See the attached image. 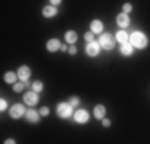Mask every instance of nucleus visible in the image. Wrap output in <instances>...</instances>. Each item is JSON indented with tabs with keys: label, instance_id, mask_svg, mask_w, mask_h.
Returning a JSON list of instances; mask_svg holds the SVG:
<instances>
[{
	"label": "nucleus",
	"instance_id": "obj_12",
	"mask_svg": "<svg viewBox=\"0 0 150 144\" xmlns=\"http://www.w3.org/2000/svg\"><path fill=\"white\" fill-rule=\"evenodd\" d=\"M42 14H43L45 18H54L56 14H58V10H56L54 5H48L42 10Z\"/></svg>",
	"mask_w": 150,
	"mask_h": 144
},
{
	"label": "nucleus",
	"instance_id": "obj_5",
	"mask_svg": "<svg viewBox=\"0 0 150 144\" xmlns=\"http://www.w3.org/2000/svg\"><path fill=\"white\" fill-rule=\"evenodd\" d=\"M74 118H75L77 123H88V120H90V114H88L86 109H78V110H75Z\"/></svg>",
	"mask_w": 150,
	"mask_h": 144
},
{
	"label": "nucleus",
	"instance_id": "obj_1",
	"mask_svg": "<svg viewBox=\"0 0 150 144\" xmlns=\"http://www.w3.org/2000/svg\"><path fill=\"white\" fill-rule=\"evenodd\" d=\"M129 43L134 46V48L142 50V48H145V46L149 45V38H147V35H145L144 32L134 31L133 34L129 35Z\"/></svg>",
	"mask_w": 150,
	"mask_h": 144
},
{
	"label": "nucleus",
	"instance_id": "obj_29",
	"mask_svg": "<svg viewBox=\"0 0 150 144\" xmlns=\"http://www.w3.org/2000/svg\"><path fill=\"white\" fill-rule=\"evenodd\" d=\"M16 141H15V139H6V141H5V144H15Z\"/></svg>",
	"mask_w": 150,
	"mask_h": 144
},
{
	"label": "nucleus",
	"instance_id": "obj_7",
	"mask_svg": "<svg viewBox=\"0 0 150 144\" xmlns=\"http://www.w3.org/2000/svg\"><path fill=\"white\" fill-rule=\"evenodd\" d=\"M24 103L27 104V106H35V104L38 103V95H37V91H27V93H24Z\"/></svg>",
	"mask_w": 150,
	"mask_h": 144
},
{
	"label": "nucleus",
	"instance_id": "obj_17",
	"mask_svg": "<svg viewBox=\"0 0 150 144\" xmlns=\"http://www.w3.org/2000/svg\"><path fill=\"white\" fill-rule=\"evenodd\" d=\"M64 38H66L67 43H72V45H74V43L77 42V32H75V31H67L66 35H64Z\"/></svg>",
	"mask_w": 150,
	"mask_h": 144
},
{
	"label": "nucleus",
	"instance_id": "obj_28",
	"mask_svg": "<svg viewBox=\"0 0 150 144\" xmlns=\"http://www.w3.org/2000/svg\"><path fill=\"white\" fill-rule=\"evenodd\" d=\"M50 2H51V5H61V2H62V0H50Z\"/></svg>",
	"mask_w": 150,
	"mask_h": 144
},
{
	"label": "nucleus",
	"instance_id": "obj_16",
	"mask_svg": "<svg viewBox=\"0 0 150 144\" xmlns=\"http://www.w3.org/2000/svg\"><path fill=\"white\" fill-rule=\"evenodd\" d=\"M94 117L98 118V120H102V118L105 117V107L101 106V104H99V106H96L94 107Z\"/></svg>",
	"mask_w": 150,
	"mask_h": 144
},
{
	"label": "nucleus",
	"instance_id": "obj_22",
	"mask_svg": "<svg viewBox=\"0 0 150 144\" xmlns=\"http://www.w3.org/2000/svg\"><path fill=\"white\" fill-rule=\"evenodd\" d=\"M69 103L72 104V107H74V106H78V104H80V98H78V96H72Z\"/></svg>",
	"mask_w": 150,
	"mask_h": 144
},
{
	"label": "nucleus",
	"instance_id": "obj_15",
	"mask_svg": "<svg viewBox=\"0 0 150 144\" xmlns=\"http://www.w3.org/2000/svg\"><path fill=\"white\" fill-rule=\"evenodd\" d=\"M115 40L118 43H125V42H129V35H128V32L125 31V29H121L115 34Z\"/></svg>",
	"mask_w": 150,
	"mask_h": 144
},
{
	"label": "nucleus",
	"instance_id": "obj_21",
	"mask_svg": "<svg viewBox=\"0 0 150 144\" xmlns=\"http://www.w3.org/2000/svg\"><path fill=\"white\" fill-rule=\"evenodd\" d=\"M6 107H8V103H6V99H0V110H2V112H5L6 110Z\"/></svg>",
	"mask_w": 150,
	"mask_h": 144
},
{
	"label": "nucleus",
	"instance_id": "obj_18",
	"mask_svg": "<svg viewBox=\"0 0 150 144\" xmlns=\"http://www.w3.org/2000/svg\"><path fill=\"white\" fill-rule=\"evenodd\" d=\"M16 78H18V74H15V72H6L5 74L6 83H16Z\"/></svg>",
	"mask_w": 150,
	"mask_h": 144
},
{
	"label": "nucleus",
	"instance_id": "obj_2",
	"mask_svg": "<svg viewBox=\"0 0 150 144\" xmlns=\"http://www.w3.org/2000/svg\"><path fill=\"white\" fill-rule=\"evenodd\" d=\"M56 112L61 118H69L72 115V104L70 103H61L56 107Z\"/></svg>",
	"mask_w": 150,
	"mask_h": 144
},
{
	"label": "nucleus",
	"instance_id": "obj_27",
	"mask_svg": "<svg viewBox=\"0 0 150 144\" xmlns=\"http://www.w3.org/2000/svg\"><path fill=\"white\" fill-rule=\"evenodd\" d=\"M110 123H112V122H110L109 118H102V125H104V127H110Z\"/></svg>",
	"mask_w": 150,
	"mask_h": 144
},
{
	"label": "nucleus",
	"instance_id": "obj_25",
	"mask_svg": "<svg viewBox=\"0 0 150 144\" xmlns=\"http://www.w3.org/2000/svg\"><path fill=\"white\" fill-rule=\"evenodd\" d=\"M85 40L88 43L90 42H94V38H93V32H88V34H85Z\"/></svg>",
	"mask_w": 150,
	"mask_h": 144
},
{
	"label": "nucleus",
	"instance_id": "obj_4",
	"mask_svg": "<svg viewBox=\"0 0 150 144\" xmlns=\"http://www.w3.org/2000/svg\"><path fill=\"white\" fill-rule=\"evenodd\" d=\"M10 115H11V118H21L23 115H26V109H24L23 104H13L11 107H10Z\"/></svg>",
	"mask_w": 150,
	"mask_h": 144
},
{
	"label": "nucleus",
	"instance_id": "obj_3",
	"mask_svg": "<svg viewBox=\"0 0 150 144\" xmlns=\"http://www.w3.org/2000/svg\"><path fill=\"white\" fill-rule=\"evenodd\" d=\"M99 45H101L104 50H113L115 40H113L112 34H102L101 37H99Z\"/></svg>",
	"mask_w": 150,
	"mask_h": 144
},
{
	"label": "nucleus",
	"instance_id": "obj_6",
	"mask_svg": "<svg viewBox=\"0 0 150 144\" xmlns=\"http://www.w3.org/2000/svg\"><path fill=\"white\" fill-rule=\"evenodd\" d=\"M101 48H102V46L99 45V42H90V43L86 45V55L91 56V58H94V56L99 55Z\"/></svg>",
	"mask_w": 150,
	"mask_h": 144
},
{
	"label": "nucleus",
	"instance_id": "obj_13",
	"mask_svg": "<svg viewBox=\"0 0 150 144\" xmlns=\"http://www.w3.org/2000/svg\"><path fill=\"white\" fill-rule=\"evenodd\" d=\"M120 51H121V55H123V56H131V55H133V51H134V46L131 45L129 42H125V43H121Z\"/></svg>",
	"mask_w": 150,
	"mask_h": 144
},
{
	"label": "nucleus",
	"instance_id": "obj_9",
	"mask_svg": "<svg viewBox=\"0 0 150 144\" xmlns=\"http://www.w3.org/2000/svg\"><path fill=\"white\" fill-rule=\"evenodd\" d=\"M131 19L129 16H128V13H120L118 16H117V24L121 27V29H126L128 26H129Z\"/></svg>",
	"mask_w": 150,
	"mask_h": 144
},
{
	"label": "nucleus",
	"instance_id": "obj_19",
	"mask_svg": "<svg viewBox=\"0 0 150 144\" xmlns=\"http://www.w3.org/2000/svg\"><path fill=\"white\" fill-rule=\"evenodd\" d=\"M32 90H34V91H42V90H43V82H40V80H35L34 83H32Z\"/></svg>",
	"mask_w": 150,
	"mask_h": 144
},
{
	"label": "nucleus",
	"instance_id": "obj_14",
	"mask_svg": "<svg viewBox=\"0 0 150 144\" xmlns=\"http://www.w3.org/2000/svg\"><path fill=\"white\" fill-rule=\"evenodd\" d=\"M102 29H104L102 21H99V19H93L91 21V32H93V34H101Z\"/></svg>",
	"mask_w": 150,
	"mask_h": 144
},
{
	"label": "nucleus",
	"instance_id": "obj_11",
	"mask_svg": "<svg viewBox=\"0 0 150 144\" xmlns=\"http://www.w3.org/2000/svg\"><path fill=\"white\" fill-rule=\"evenodd\" d=\"M40 112H37V110H34V109H29V110H26V118H27V122H30V123H37L38 120H40Z\"/></svg>",
	"mask_w": 150,
	"mask_h": 144
},
{
	"label": "nucleus",
	"instance_id": "obj_24",
	"mask_svg": "<svg viewBox=\"0 0 150 144\" xmlns=\"http://www.w3.org/2000/svg\"><path fill=\"white\" fill-rule=\"evenodd\" d=\"M131 10H133V5H131V3H125L123 5V13H129Z\"/></svg>",
	"mask_w": 150,
	"mask_h": 144
},
{
	"label": "nucleus",
	"instance_id": "obj_20",
	"mask_svg": "<svg viewBox=\"0 0 150 144\" xmlns=\"http://www.w3.org/2000/svg\"><path fill=\"white\" fill-rule=\"evenodd\" d=\"M24 86H26L24 82H16V83H13V90H15L16 93H21L24 90Z\"/></svg>",
	"mask_w": 150,
	"mask_h": 144
},
{
	"label": "nucleus",
	"instance_id": "obj_26",
	"mask_svg": "<svg viewBox=\"0 0 150 144\" xmlns=\"http://www.w3.org/2000/svg\"><path fill=\"white\" fill-rule=\"evenodd\" d=\"M69 55H77V46H75V45H72V46H70V48H69Z\"/></svg>",
	"mask_w": 150,
	"mask_h": 144
},
{
	"label": "nucleus",
	"instance_id": "obj_10",
	"mask_svg": "<svg viewBox=\"0 0 150 144\" xmlns=\"http://www.w3.org/2000/svg\"><path fill=\"white\" fill-rule=\"evenodd\" d=\"M46 50H48L50 53H56L58 50H61V42L58 38H51V40L46 42Z\"/></svg>",
	"mask_w": 150,
	"mask_h": 144
},
{
	"label": "nucleus",
	"instance_id": "obj_23",
	"mask_svg": "<svg viewBox=\"0 0 150 144\" xmlns=\"http://www.w3.org/2000/svg\"><path fill=\"white\" fill-rule=\"evenodd\" d=\"M38 112H40V115H42V117H46V115L50 114V109H48V107H45V106H43L40 110H38Z\"/></svg>",
	"mask_w": 150,
	"mask_h": 144
},
{
	"label": "nucleus",
	"instance_id": "obj_8",
	"mask_svg": "<svg viewBox=\"0 0 150 144\" xmlns=\"http://www.w3.org/2000/svg\"><path fill=\"white\" fill-rule=\"evenodd\" d=\"M29 77H30V67L21 66L19 69H18V78H19L21 82H27Z\"/></svg>",
	"mask_w": 150,
	"mask_h": 144
}]
</instances>
